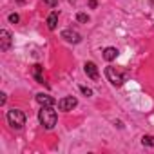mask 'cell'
Returning <instances> with one entry per match:
<instances>
[{
	"label": "cell",
	"mask_w": 154,
	"mask_h": 154,
	"mask_svg": "<svg viewBox=\"0 0 154 154\" xmlns=\"http://www.w3.org/2000/svg\"><path fill=\"white\" fill-rule=\"evenodd\" d=\"M38 120L40 123L44 125V129L51 131L54 125H56V120H58V114L54 111V105H45L38 111Z\"/></svg>",
	"instance_id": "6da1fadb"
},
{
	"label": "cell",
	"mask_w": 154,
	"mask_h": 154,
	"mask_svg": "<svg viewBox=\"0 0 154 154\" xmlns=\"http://www.w3.org/2000/svg\"><path fill=\"white\" fill-rule=\"evenodd\" d=\"M8 123L18 131L26 125V114L20 109H11V111H8Z\"/></svg>",
	"instance_id": "7a4b0ae2"
},
{
	"label": "cell",
	"mask_w": 154,
	"mask_h": 154,
	"mask_svg": "<svg viewBox=\"0 0 154 154\" xmlns=\"http://www.w3.org/2000/svg\"><path fill=\"white\" fill-rule=\"evenodd\" d=\"M105 76H107V80L112 84V85H116V87H122L123 84H125V76L122 74V72H118L114 67H105Z\"/></svg>",
	"instance_id": "3957f363"
},
{
	"label": "cell",
	"mask_w": 154,
	"mask_h": 154,
	"mask_svg": "<svg viewBox=\"0 0 154 154\" xmlns=\"http://www.w3.org/2000/svg\"><path fill=\"white\" fill-rule=\"evenodd\" d=\"M76 105H78V100H76L74 96H63L60 102H58V109L60 111H72Z\"/></svg>",
	"instance_id": "277c9868"
},
{
	"label": "cell",
	"mask_w": 154,
	"mask_h": 154,
	"mask_svg": "<svg viewBox=\"0 0 154 154\" xmlns=\"http://www.w3.org/2000/svg\"><path fill=\"white\" fill-rule=\"evenodd\" d=\"M62 38H63L65 42H69V44H78V42L82 40L80 33H78V31H72V29H63V31H62Z\"/></svg>",
	"instance_id": "5b68a950"
},
{
	"label": "cell",
	"mask_w": 154,
	"mask_h": 154,
	"mask_svg": "<svg viewBox=\"0 0 154 154\" xmlns=\"http://www.w3.org/2000/svg\"><path fill=\"white\" fill-rule=\"evenodd\" d=\"M9 47H11V33L8 29H2L0 31V51L6 53Z\"/></svg>",
	"instance_id": "8992f818"
},
{
	"label": "cell",
	"mask_w": 154,
	"mask_h": 154,
	"mask_svg": "<svg viewBox=\"0 0 154 154\" xmlns=\"http://www.w3.org/2000/svg\"><path fill=\"white\" fill-rule=\"evenodd\" d=\"M36 102L42 107H45V105H56V100L53 96H49V94H44V93H38L36 94Z\"/></svg>",
	"instance_id": "52a82bcc"
},
{
	"label": "cell",
	"mask_w": 154,
	"mask_h": 154,
	"mask_svg": "<svg viewBox=\"0 0 154 154\" xmlns=\"http://www.w3.org/2000/svg\"><path fill=\"white\" fill-rule=\"evenodd\" d=\"M84 69H85V74L89 76V78L98 80V67H96V63H94V62H87V63L84 65Z\"/></svg>",
	"instance_id": "ba28073f"
},
{
	"label": "cell",
	"mask_w": 154,
	"mask_h": 154,
	"mask_svg": "<svg viewBox=\"0 0 154 154\" xmlns=\"http://www.w3.org/2000/svg\"><path fill=\"white\" fill-rule=\"evenodd\" d=\"M42 65L40 63H35L33 65V76H35V78H36V82L38 84H45V80H44V74H42Z\"/></svg>",
	"instance_id": "9c48e42d"
},
{
	"label": "cell",
	"mask_w": 154,
	"mask_h": 154,
	"mask_svg": "<svg viewBox=\"0 0 154 154\" xmlns=\"http://www.w3.org/2000/svg\"><path fill=\"white\" fill-rule=\"evenodd\" d=\"M116 56H118V49H116V47H105V49H103V58H105L107 62H112Z\"/></svg>",
	"instance_id": "30bf717a"
},
{
	"label": "cell",
	"mask_w": 154,
	"mask_h": 154,
	"mask_svg": "<svg viewBox=\"0 0 154 154\" xmlns=\"http://www.w3.org/2000/svg\"><path fill=\"white\" fill-rule=\"evenodd\" d=\"M56 24H58V11H53L47 17V27L53 31V29H56Z\"/></svg>",
	"instance_id": "8fae6325"
},
{
	"label": "cell",
	"mask_w": 154,
	"mask_h": 154,
	"mask_svg": "<svg viewBox=\"0 0 154 154\" xmlns=\"http://www.w3.org/2000/svg\"><path fill=\"white\" fill-rule=\"evenodd\" d=\"M141 145H143V147H154V136L145 134V136L141 138Z\"/></svg>",
	"instance_id": "7c38bea8"
},
{
	"label": "cell",
	"mask_w": 154,
	"mask_h": 154,
	"mask_svg": "<svg viewBox=\"0 0 154 154\" xmlns=\"http://www.w3.org/2000/svg\"><path fill=\"white\" fill-rule=\"evenodd\" d=\"M76 20L82 22V24H87V22H89V17H87L85 13H78V15H76Z\"/></svg>",
	"instance_id": "4fadbf2b"
},
{
	"label": "cell",
	"mask_w": 154,
	"mask_h": 154,
	"mask_svg": "<svg viewBox=\"0 0 154 154\" xmlns=\"http://www.w3.org/2000/svg\"><path fill=\"white\" fill-rule=\"evenodd\" d=\"M80 91H82L85 96H93V89H89V87H85V85H80Z\"/></svg>",
	"instance_id": "5bb4252c"
},
{
	"label": "cell",
	"mask_w": 154,
	"mask_h": 154,
	"mask_svg": "<svg viewBox=\"0 0 154 154\" xmlns=\"http://www.w3.org/2000/svg\"><path fill=\"white\" fill-rule=\"evenodd\" d=\"M18 20H20V17H18L17 13H11V15H9V22H11V24H18Z\"/></svg>",
	"instance_id": "9a60e30c"
},
{
	"label": "cell",
	"mask_w": 154,
	"mask_h": 154,
	"mask_svg": "<svg viewBox=\"0 0 154 154\" xmlns=\"http://www.w3.org/2000/svg\"><path fill=\"white\" fill-rule=\"evenodd\" d=\"M44 2H45L47 6H51V8H53V6H56V4H58V0H44Z\"/></svg>",
	"instance_id": "2e32d148"
},
{
	"label": "cell",
	"mask_w": 154,
	"mask_h": 154,
	"mask_svg": "<svg viewBox=\"0 0 154 154\" xmlns=\"http://www.w3.org/2000/svg\"><path fill=\"white\" fill-rule=\"evenodd\" d=\"M6 103V93H0V105Z\"/></svg>",
	"instance_id": "e0dca14e"
},
{
	"label": "cell",
	"mask_w": 154,
	"mask_h": 154,
	"mask_svg": "<svg viewBox=\"0 0 154 154\" xmlns=\"http://www.w3.org/2000/svg\"><path fill=\"white\" fill-rule=\"evenodd\" d=\"M96 6H98V2H96V0H89V8H91V9H94Z\"/></svg>",
	"instance_id": "ac0fdd59"
},
{
	"label": "cell",
	"mask_w": 154,
	"mask_h": 154,
	"mask_svg": "<svg viewBox=\"0 0 154 154\" xmlns=\"http://www.w3.org/2000/svg\"><path fill=\"white\" fill-rule=\"evenodd\" d=\"M17 2H18V4H24V2H26V0H17Z\"/></svg>",
	"instance_id": "d6986e66"
}]
</instances>
